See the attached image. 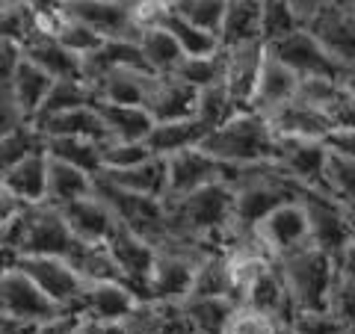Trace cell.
<instances>
[{"instance_id": "6da1fadb", "label": "cell", "mask_w": 355, "mask_h": 334, "mask_svg": "<svg viewBox=\"0 0 355 334\" xmlns=\"http://www.w3.org/2000/svg\"><path fill=\"white\" fill-rule=\"evenodd\" d=\"M166 204V240L222 249L231 234V181L198 186ZM163 240V243H166Z\"/></svg>"}, {"instance_id": "7a4b0ae2", "label": "cell", "mask_w": 355, "mask_h": 334, "mask_svg": "<svg viewBox=\"0 0 355 334\" xmlns=\"http://www.w3.org/2000/svg\"><path fill=\"white\" fill-rule=\"evenodd\" d=\"M198 148L210 154L231 172L252 169V166H266L272 163L275 154V137L266 118L252 113V109H240V113L228 116L222 125L210 128Z\"/></svg>"}, {"instance_id": "3957f363", "label": "cell", "mask_w": 355, "mask_h": 334, "mask_svg": "<svg viewBox=\"0 0 355 334\" xmlns=\"http://www.w3.org/2000/svg\"><path fill=\"white\" fill-rule=\"evenodd\" d=\"M299 189L293 181H287L282 172H275L270 163L252 166V169H240L231 177V234L234 237H252V228L291 198H299ZM225 240V243H228Z\"/></svg>"}, {"instance_id": "277c9868", "label": "cell", "mask_w": 355, "mask_h": 334, "mask_svg": "<svg viewBox=\"0 0 355 334\" xmlns=\"http://www.w3.org/2000/svg\"><path fill=\"white\" fill-rule=\"evenodd\" d=\"M279 275L284 281V293L291 310H320L326 308L329 287L335 281L338 272V258L320 252L314 246H305L287 258L275 261Z\"/></svg>"}, {"instance_id": "5b68a950", "label": "cell", "mask_w": 355, "mask_h": 334, "mask_svg": "<svg viewBox=\"0 0 355 334\" xmlns=\"http://www.w3.org/2000/svg\"><path fill=\"white\" fill-rule=\"evenodd\" d=\"M205 252H210V246L181 243V240L157 243L154 263L146 281V302H157V305L184 302L190 296L196 266L205 258Z\"/></svg>"}, {"instance_id": "8992f818", "label": "cell", "mask_w": 355, "mask_h": 334, "mask_svg": "<svg viewBox=\"0 0 355 334\" xmlns=\"http://www.w3.org/2000/svg\"><path fill=\"white\" fill-rule=\"evenodd\" d=\"M302 207L308 216L311 246L340 258L343 252L355 249V207L340 204L320 189H302Z\"/></svg>"}, {"instance_id": "52a82bcc", "label": "cell", "mask_w": 355, "mask_h": 334, "mask_svg": "<svg viewBox=\"0 0 355 334\" xmlns=\"http://www.w3.org/2000/svg\"><path fill=\"white\" fill-rule=\"evenodd\" d=\"M92 193L110 207V213L116 216L119 225L142 234V237L151 240L154 246L166 240V204L160 202V198L137 195V193H128V189H119L101 175L92 177Z\"/></svg>"}, {"instance_id": "ba28073f", "label": "cell", "mask_w": 355, "mask_h": 334, "mask_svg": "<svg viewBox=\"0 0 355 334\" xmlns=\"http://www.w3.org/2000/svg\"><path fill=\"white\" fill-rule=\"evenodd\" d=\"M299 195H302V193H299ZM252 237L272 261L287 258V254L311 246L308 216H305L302 198H291V202L272 207L270 213H266L258 225L252 228Z\"/></svg>"}, {"instance_id": "9c48e42d", "label": "cell", "mask_w": 355, "mask_h": 334, "mask_svg": "<svg viewBox=\"0 0 355 334\" xmlns=\"http://www.w3.org/2000/svg\"><path fill=\"white\" fill-rule=\"evenodd\" d=\"M302 27L314 36V42L323 48L343 69H355V3L352 0H331L323 9L302 21Z\"/></svg>"}, {"instance_id": "30bf717a", "label": "cell", "mask_w": 355, "mask_h": 334, "mask_svg": "<svg viewBox=\"0 0 355 334\" xmlns=\"http://www.w3.org/2000/svg\"><path fill=\"white\" fill-rule=\"evenodd\" d=\"M62 314L65 310L51 302L15 263L0 272V317H9L21 326H42Z\"/></svg>"}, {"instance_id": "8fae6325", "label": "cell", "mask_w": 355, "mask_h": 334, "mask_svg": "<svg viewBox=\"0 0 355 334\" xmlns=\"http://www.w3.org/2000/svg\"><path fill=\"white\" fill-rule=\"evenodd\" d=\"M275 60H282L296 77H335V80H355V69H343L314 42L305 27H296L291 36L272 44H263Z\"/></svg>"}, {"instance_id": "7c38bea8", "label": "cell", "mask_w": 355, "mask_h": 334, "mask_svg": "<svg viewBox=\"0 0 355 334\" xmlns=\"http://www.w3.org/2000/svg\"><path fill=\"white\" fill-rule=\"evenodd\" d=\"M234 172L228 166H222L202 148H184L166 157V193L163 202H175L187 193H193L198 186L216 184V181H231Z\"/></svg>"}, {"instance_id": "4fadbf2b", "label": "cell", "mask_w": 355, "mask_h": 334, "mask_svg": "<svg viewBox=\"0 0 355 334\" xmlns=\"http://www.w3.org/2000/svg\"><path fill=\"white\" fill-rule=\"evenodd\" d=\"M60 12L86 24L101 39L137 42L139 36V24L130 12V0H65Z\"/></svg>"}, {"instance_id": "5bb4252c", "label": "cell", "mask_w": 355, "mask_h": 334, "mask_svg": "<svg viewBox=\"0 0 355 334\" xmlns=\"http://www.w3.org/2000/svg\"><path fill=\"white\" fill-rule=\"evenodd\" d=\"M39 290L57 302L62 310H71L77 293L83 287V278L74 272V266L65 258H48V254H18L12 261Z\"/></svg>"}, {"instance_id": "9a60e30c", "label": "cell", "mask_w": 355, "mask_h": 334, "mask_svg": "<svg viewBox=\"0 0 355 334\" xmlns=\"http://www.w3.org/2000/svg\"><path fill=\"white\" fill-rule=\"evenodd\" d=\"M104 246L110 252V258H113L119 266L121 281H125L139 299H146V281H148V272H151V263H154V249L157 246L142 237V234L119 225V222H116V228L110 231V237L104 240Z\"/></svg>"}, {"instance_id": "2e32d148", "label": "cell", "mask_w": 355, "mask_h": 334, "mask_svg": "<svg viewBox=\"0 0 355 334\" xmlns=\"http://www.w3.org/2000/svg\"><path fill=\"white\" fill-rule=\"evenodd\" d=\"M326 148L320 139H275L272 169L282 172L299 189H320Z\"/></svg>"}, {"instance_id": "e0dca14e", "label": "cell", "mask_w": 355, "mask_h": 334, "mask_svg": "<svg viewBox=\"0 0 355 334\" xmlns=\"http://www.w3.org/2000/svg\"><path fill=\"white\" fill-rule=\"evenodd\" d=\"M142 299L121 281H83L69 314L89 317L95 322H116L130 314Z\"/></svg>"}, {"instance_id": "ac0fdd59", "label": "cell", "mask_w": 355, "mask_h": 334, "mask_svg": "<svg viewBox=\"0 0 355 334\" xmlns=\"http://www.w3.org/2000/svg\"><path fill=\"white\" fill-rule=\"evenodd\" d=\"M74 234L65 225V219L57 207L51 204H33L30 225L24 234L18 254H48V258H69L74 249ZM15 254V258H18Z\"/></svg>"}, {"instance_id": "d6986e66", "label": "cell", "mask_w": 355, "mask_h": 334, "mask_svg": "<svg viewBox=\"0 0 355 334\" xmlns=\"http://www.w3.org/2000/svg\"><path fill=\"white\" fill-rule=\"evenodd\" d=\"M296 83H299V77L287 69L282 60H275L272 53L263 48L258 74H254L249 109L258 116H270L272 109H279L282 104H287L296 95Z\"/></svg>"}, {"instance_id": "ffe728a7", "label": "cell", "mask_w": 355, "mask_h": 334, "mask_svg": "<svg viewBox=\"0 0 355 334\" xmlns=\"http://www.w3.org/2000/svg\"><path fill=\"white\" fill-rule=\"evenodd\" d=\"M261 57H263L261 42L222 48V80L219 83L225 86V92L237 109H249V98H252V86H254Z\"/></svg>"}, {"instance_id": "44dd1931", "label": "cell", "mask_w": 355, "mask_h": 334, "mask_svg": "<svg viewBox=\"0 0 355 334\" xmlns=\"http://www.w3.org/2000/svg\"><path fill=\"white\" fill-rule=\"evenodd\" d=\"M57 210L62 213L69 231L74 234V240H80V243H104L110 237V231L116 228V216L110 213V207L95 193L62 204Z\"/></svg>"}, {"instance_id": "7402d4cb", "label": "cell", "mask_w": 355, "mask_h": 334, "mask_svg": "<svg viewBox=\"0 0 355 334\" xmlns=\"http://www.w3.org/2000/svg\"><path fill=\"white\" fill-rule=\"evenodd\" d=\"M21 57L36 65L39 71H44L51 80H83V57L62 48L57 39L44 36V33H36L21 48Z\"/></svg>"}, {"instance_id": "603a6c76", "label": "cell", "mask_w": 355, "mask_h": 334, "mask_svg": "<svg viewBox=\"0 0 355 334\" xmlns=\"http://www.w3.org/2000/svg\"><path fill=\"white\" fill-rule=\"evenodd\" d=\"M237 305H246L252 310H258V314H266L275 322L291 319V302H287L284 281L279 275V266H275V261L270 266H263V270L252 278V284L240 293Z\"/></svg>"}, {"instance_id": "cb8c5ba5", "label": "cell", "mask_w": 355, "mask_h": 334, "mask_svg": "<svg viewBox=\"0 0 355 334\" xmlns=\"http://www.w3.org/2000/svg\"><path fill=\"white\" fill-rule=\"evenodd\" d=\"M263 118L275 139H320L331 128L323 113L311 109L308 104L296 101V98H291L287 104L272 109V113Z\"/></svg>"}, {"instance_id": "d4e9b609", "label": "cell", "mask_w": 355, "mask_h": 334, "mask_svg": "<svg viewBox=\"0 0 355 334\" xmlns=\"http://www.w3.org/2000/svg\"><path fill=\"white\" fill-rule=\"evenodd\" d=\"M151 83H154V71L148 69H116V71H107L101 80H95L92 92H95V101L146 107Z\"/></svg>"}, {"instance_id": "484cf974", "label": "cell", "mask_w": 355, "mask_h": 334, "mask_svg": "<svg viewBox=\"0 0 355 334\" xmlns=\"http://www.w3.org/2000/svg\"><path fill=\"white\" fill-rule=\"evenodd\" d=\"M44 184H48V154H44V148L27 154L24 160L15 163L0 177V186L18 204H44Z\"/></svg>"}, {"instance_id": "4316f807", "label": "cell", "mask_w": 355, "mask_h": 334, "mask_svg": "<svg viewBox=\"0 0 355 334\" xmlns=\"http://www.w3.org/2000/svg\"><path fill=\"white\" fill-rule=\"evenodd\" d=\"M261 15L263 0H225V12H222L216 33L219 48L261 42Z\"/></svg>"}, {"instance_id": "83f0119b", "label": "cell", "mask_w": 355, "mask_h": 334, "mask_svg": "<svg viewBox=\"0 0 355 334\" xmlns=\"http://www.w3.org/2000/svg\"><path fill=\"white\" fill-rule=\"evenodd\" d=\"M146 109H148L151 121H169V118L193 116L196 89L184 86L181 80H175L172 74H154L151 92L146 98Z\"/></svg>"}, {"instance_id": "f1b7e54d", "label": "cell", "mask_w": 355, "mask_h": 334, "mask_svg": "<svg viewBox=\"0 0 355 334\" xmlns=\"http://www.w3.org/2000/svg\"><path fill=\"white\" fill-rule=\"evenodd\" d=\"M116 69H148L139 48H137V42L104 39L95 51H89L83 57V80L89 86L95 80H101L107 71H116Z\"/></svg>"}, {"instance_id": "f546056e", "label": "cell", "mask_w": 355, "mask_h": 334, "mask_svg": "<svg viewBox=\"0 0 355 334\" xmlns=\"http://www.w3.org/2000/svg\"><path fill=\"white\" fill-rule=\"evenodd\" d=\"M207 128L198 121L196 116H184V118H169V121H154L146 146L151 148V154H160V157H169L175 151L184 148H196L198 142L205 139Z\"/></svg>"}, {"instance_id": "4dcf8cb0", "label": "cell", "mask_w": 355, "mask_h": 334, "mask_svg": "<svg viewBox=\"0 0 355 334\" xmlns=\"http://www.w3.org/2000/svg\"><path fill=\"white\" fill-rule=\"evenodd\" d=\"M95 109L101 116V125L107 130V139H121V142H142L151 130V116L146 107H130V104H110V101H95Z\"/></svg>"}, {"instance_id": "1f68e13d", "label": "cell", "mask_w": 355, "mask_h": 334, "mask_svg": "<svg viewBox=\"0 0 355 334\" xmlns=\"http://www.w3.org/2000/svg\"><path fill=\"white\" fill-rule=\"evenodd\" d=\"M101 177H107L113 186L119 189H128V193H137V195H151V198H160L163 202V193H166V157L160 154H151L148 160H142L130 169H119V172H98Z\"/></svg>"}, {"instance_id": "d6a6232c", "label": "cell", "mask_w": 355, "mask_h": 334, "mask_svg": "<svg viewBox=\"0 0 355 334\" xmlns=\"http://www.w3.org/2000/svg\"><path fill=\"white\" fill-rule=\"evenodd\" d=\"M36 130L42 137H77V139L107 142V130H104L101 116H98V109H95V101L74 107V109H65V113L36 125Z\"/></svg>"}, {"instance_id": "836d02e7", "label": "cell", "mask_w": 355, "mask_h": 334, "mask_svg": "<svg viewBox=\"0 0 355 334\" xmlns=\"http://www.w3.org/2000/svg\"><path fill=\"white\" fill-rule=\"evenodd\" d=\"M92 177L83 169H74V166L48 157V184H44V204L51 207H62L69 202H77L92 193Z\"/></svg>"}, {"instance_id": "e575fe53", "label": "cell", "mask_w": 355, "mask_h": 334, "mask_svg": "<svg viewBox=\"0 0 355 334\" xmlns=\"http://www.w3.org/2000/svg\"><path fill=\"white\" fill-rule=\"evenodd\" d=\"M51 83H53L51 77L44 71H39L36 65L27 62V60H21L18 69L12 71V77H9V92H12V101L21 109V116H24L27 125L33 121V116H36L42 98L48 95Z\"/></svg>"}, {"instance_id": "d590c367", "label": "cell", "mask_w": 355, "mask_h": 334, "mask_svg": "<svg viewBox=\"0 0 355 334\" xmlns=\"http://www.w3.org/2000/svg\"><path fill=\"white\" fill-rule=\"evenodd\" d=\"M101 146L104 142L77 139V137H42V148L48 157L62 160V163L74 166V169L89 172V175L101 172Z\"/></svg>"}, {"instance_id": "8d00e7d4", "label": "cell", "mask_w": 355, "mask_h": 334, "mask_svg": "<svg viewBox=\"0 0 355 334\" xmlns=\"http://www.w3.org/2000/svg\"><path fill=\"white\" fill-rule=\"evenodd\" d=\"M181 314L193 322L196 328H202L205 334H222L228 317L234 314L237 302L228 296H187L184 302H178Z\"/></svg>"}, {"instance_id": "74e56055", "label": "cell", "mask_w": 355, "mask_h": 334, "mask_svg": "<svg viewBox=\"0 0 355 334\" xmlns=\"http://www.w3.org/2000/svg\"><path fill=\"white\" fill-rule=\"evenodd\" d=\"M92 101H95V92H92V86H89L86 80H53L51 89H48V95L42 98V104H39V109H36V116H33L30 125L36 128V125H42V121L65 113V109L92 104Z\"/></svg>"}, {"instance_id": "f35d334b", "label": "cell", "mask_w": 355, "mask_h": 334, "mask_svg": "<svg viewBox=\"0 0 355 334\" xmlns=\"http://www.w3.org/2000/svg\"><path fill=\"white\" fill-rule=\"evenodd\" d=\"M137 48L142 53V60H146L148 71L154 74H169L175 69V62L184 57L178 42L169 36V30H163L160 24L142 27L137 36Z\"/></svg>"}, {"instance_id": "ab89813d", "label": "cell", "mask_w": 355, "mask_h": 334, "mask_svg": "<svg viewBox=\"0 0 355 334\" xmlns=\"http://www.w3.org/2000/svg\"><path fill=\"white\" fill-rule=\"evenodd\" d=\"M157 24L163 30H169V36L178 42V48H181L184 57H205V53H216L219 51V42L216 36H210V33L198 30L193 24H187L181 15H175V9H163Z\"/></svg>"}, {"instance_id": "60d3db41", "label": "cell", "mask_w": 355, "mask_h": 334, "mask_svg": "<svg viewBox=\"0 0 355 334\" xmlns=\"http://www.w3.org/2000/svg\"><path fill=\"white\" fill-rule=\"evenodd\" d=\"M320 193L338 198L340 204L355 207V157H340V154L326 151L323 175H320Z\"/></svg>"}, {"instance_id": "b9f144b4", "label": "cell", "mask_w": 355, "mask_h": 334, "mask_svg": "<svg viewBox=\"0 0 355 334\" xmlns=\"http://www.w3.org/2000/svg\"><path fill=\"white\" fill-rule=\"evenodd\" d=\"M190 296H231V281H228V266H225V254L219 249L205 252V258L198 261L196 275H193V287Z\"/></svg>"}, {"instance_id": "7bdbcfd3", "label": "cell", "mask_w": 355, "mask_h": 334, "mask_svg": "<svg viewBox=\"0 0 355 334\" xmlns=\"http://www.w3.org/2000/svg\"><path fill=\"white\" fill-rule=\"evenodd\" d=\"M169 74L196 92L214 86L222 80V48L216 53H205V57H181Z\"/></svg>"}, {"instance_id": "ee69618b", "label": "cell", "mask_w": 355, "mask_h": 334, "mask_svg": "<svg viewBox=\"0 0 355 334\" xmlns=\"http://www.w3.org/2000/svg\"><path fill=\"white\" fill-rule=\"evenodd\" d=\"M33 36H36V12H33L24 0H6V3H0V39L24 48Z\"/></svg>"}, {"instance_id": "f6af8a7d", "label": "cell", "mask_w": 355, "mask_h": 334, "mask_svg": "<svg viewBox=\"0 0 355 334\" xmlns=\"http://www.w3.org/2000/svg\"><path fill=\"white\" fill-rule=\"evenodd\" d=\"M234 113H240V109L228 98V92H225V86H222V83H214V86L198 89V92H196V109H193V116L202 121L207 130L222 125V121H225L228 116H234Z\"/></svg>"}, {"instance_id": "bcb514c9", "label": "cell", "mask_w": 355, "mask_h": 334, "mask_svg": "<svg viewBox=\"0 0 355 334\" xmlns=\"http://www.w3.org/2000/svg\"><path fill=\"white\" fill-rule=\"evenodd\" d=\"M42 148V133L33 125H21L0 137V177H3L15 163H21L27 154Z\"/></svg>"}, {"instance_id": "7dc6e473", "label": "cell", "mask_w": 355, "mask_h": 334, "mask_svg": "<svg viewBox=\"0 0 355 334\" xmlns=\"http://www.w3.org/2000/svg\"><path fill=\"white\" fill-rule=\"evenodd\" d=\"M296 27H302L299 15L291 9L287 0H263V15H261V44H272L284 36H291Z\"/></svg>"}, {"instance_id": "c3c4849f", "label": "cell", "mask_w": 355, "mask_h": 334, "mask_svg": "<svg viewBox=\"0 0 355 334\" xmlns=\"http://www.w3.org/2000/svg\"><path fill=\"white\" fill-rule=\"evenodd\" d=\"M110 334H163V308L157 302H137V308L116 322H107Z\"/></svg>"}, {"instance_id": "681fc988", "label": "cell", "mask_w": 355, "mask_h": 334, "mask_svg": "<svg viewBox=\"0 0 355 334\" xmlns=\"http://www.w3.org/2000/svg\"><path fill=\"white\" fill-rule=\"evenodd\" d=\"M293 334H352L355 326L343 322L340 317H335L331 310L320 308V310H291V319H287Z\"/></svg>"}, {"instance_id": "f907efd6", "label": "cell", "mask_w": 355, "mask_h": 334, "mask_svg": "<svg viewBox=\"0 0 355 334\" xmlns=\"http://www.w3.org/2000/svg\"><path fill=\"white\" fill-rule=\"evenodd\" d=\"M172 9H175V15H181L187 21V24L216 36L222 12H225V0H178Z\"/></svg>"}, {"instance_id": "816d5d0a", "label": "cell", "mask_w": 355, "mask_h": 334, "mask_svg": "<svg viewBox=\"0 0 355 334\" xmlns=\"http://www.w3.org/2000/svg\"><path fill=\"white\" fill-rule=\"evenodd\" d=\"M151 157V148L142 142H121V139H107L101 146V172H119L130 169L142 160Z\"/></svg>"}, {"instance_id": "f5cc1de1", "label": "cell", "mask_w": 355, "mask_h": 334, "mask_svg": "<svg viewBox=\"0 0 355 334\" xmlns=\"http://www.w3.org/2000/svg\"><path fill=\"white\" fill-rule=\"evenodd\" d=\"M30 210L33 204H18L12 213L0 222V249L9 252L12 258L21 252V243H24V234L30 225Z\"/></svg>"}, {"instance_id": "db71d44e", "label": "cell", "mask_w": 355, "mask_h": 334, "mask_svg": "<svg viewBox=\"0 0 355 334\" xmlns=\"http://www.w3.org/2000/svg\"><path fill=\"white\" fill-rule=\"evenodd\" d=\"M275 331V319H270L266 314H258L246 305H237L234 314L228 317L222 334H272Z\"/></svg>"}, {"instance_id": "11a10c76", "label": "cell", "mask_w": 355, "mask_h": 334, "mask_svg": "<svg viewBox=\"0 0 355 334\" xmlns=\"http://www.w3.org/2000/svg\"><path fill=\"white\" fill-rule=\"evenodd\" d=\"M323 148L329 154H340V157H355V128H329L323 137Z\"/></svg>"}, {"instance_id": "9f6ffc18", "label": "cell", "mask_w": 355, "mask_h": 334, "mask_svg": "<svg viewBox=\"0 0 355 334\" xmlns=\"http://www.w3.org/2000/svg\"><path fill=\"white\" fill-rule=\"evenodd\" d=\"M21 125H27L21 109L12 101V92H9V83H0V137L9 130H15Z\"/></svg>"}, {"instance_id": "6f0895ef", "label": "cell", "mask_w": 355, "mask_h": 334, "mask_svg": "<svg viewBox=\"0 0 355 334\" xmlns=\"http://www.w3.org/2000/svg\"><path fill=\"white\" fill-rule=\"evenodd\" d=\"M21 60H24V57H21L18 44L0 39V83H9V77H12V71L18 69Z\"/></svg>"}, {"instance_id": "680465c9", "label": "cell", "mask_w": 355, "mask_h": 334, "mask_svg": "<svg viewBox=\"0 0 355 334\" xmlns=\"http://www.w3.org/2000/svg\"><path fill=\"white\" fill-rule=\"evenodd\" d=\"M65 334H110L107 328V322H95V319H89V317H77L71 319V326Z\"/></svg>"}, {"instance_id": "91938a15", "label": "cell", "mask_w": 355, "mask_h": 334, "mask_svg": "<svg viewBox=\"0 0 355 334\" xmlns=\"http://www.w3.org/2000/svg\"><path fill=\"white\" fill-rule=\"evenodd\" d=\"M71 319H74V314H69V310H65L62 317L51 319V322H42V326L30 328V331H24V334H65V331H69V326H71Z\"/></svg>"}, {"instance_id": "94428289", "label": "cell", "mask_w": 355, "mask_h": 334, "mask_svg": "<svg viewBox=\"0 0 355 334\" xmlns=\"http://www.w3.org/2000/svg\"><path fill=\"white\" fill-rule=\"evenodd\" d=\"M291 3V9L299 15V21H305L308 15H314L317 9H323L326 3H331V0H287Z\"/></svg>"}, {"instance_id": "6125c7cd", "label": "cell", "mask_w": 355, "mask_h": 334, "mask_svg": "<svg viewBox=\"0 0 355 334\" xmlns=\"http://www.w3.org/2000/svg\"><path fill=\"white\" fill-rule=\"evenodd\" d=\"M24 3H27L36 15H51V12H60L65 0H24Z\"/></svg>"}, {"instance_id": "be15d7a7", "label": "cell", "mask_w": 355, "mask_h": 334, "mask_svg": "<svg viewBox=\"0 0 355 334\" xmlns=\"http://www.w3.org/2000/svg\"><path fill=\"white\" fill-rule=\"evenodd\" d=\"M30 328H36V326H21V322L9 319V317H0V334H24Z\"/></svg>"}, {"instance_id": "e7e4bbea", "label": "cell", "mask_w": 355, "mask_h": 334, "mask_svg": "<svg viewBox=\"0 0 355 334\" xmlns=\"http://www.w3.org/2000/svg\"><path fill=\"white\" fill-rule=\"evenodd\" d=\"M15 207H18V202H15V198L9 195V193H6L3 186H0V222H3V219H6L9 213H12Z\"/></svg>"}, {"instance_id": "03108f58", "label": "cell", "mask_w": 355, "mask_h": 334, "mask_svg": "<svg viewBox=\"0 0 355 334\" xmlns=\"http://www.w3.org/2000/svg\"><path fill=\"white\" fill-rule=\"evenodd\" d=\"M160 3H163V6H175V3H178V0H160Z\"/></svg>"}, {"instance_id": "003e7915", "label": "cell", "mask_w": 355, "mask_h": 334, "mask_svg": "<svg viewBox=\"0 0 355 334\" xmlns=\"http://www.w3.org/2000/svg\"><path fill=\"white\" fill-rule=\"evenodd\" d=\"M0 3H6V0H0Z\"/></svg>"}]
</instances>
